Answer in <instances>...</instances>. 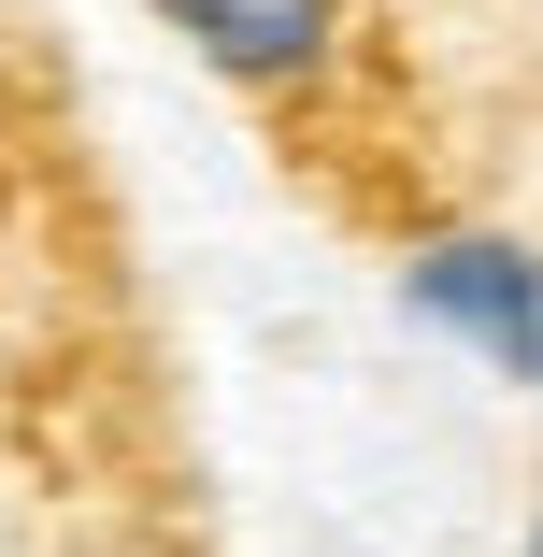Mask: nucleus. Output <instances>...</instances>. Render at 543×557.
Wrapping results in <instances>:
<instances>
[{
  "label": "nucleus",
  "instance_id": "1",
  "mask_svg": "<svg viewBox=\"0 0 543 557\" xmlns=\"http://www.w3.org/2000/svg\"><path fill=\"white\" fill-rule=\"evenodd\" d=\"M400 300L429 344H458L486 386H543V244L529 230H415L400 258Z\"/></svg>",
  "mask_w": 543,
  "mask_h": 557
},
{
  "label": "nucleus",
  "instance_id": "2",
  "mask_svg": "<svg viewBox=\"0 0 543 557\" xmlns=\"http://www.w3.org/2000/svg\"><path fill=\"white\" fill-rule=\"evenodd\" d=\"M158 29L244 100H314L358 44V0H158Z\"/></svg>",
  "mask_w": 543,
  "mask_h": 557
},
{
  "label": "nucleus",
  "instance_id": "3",
  "mask_svg": "<svg viewBox=\"0 0 543 557\" xmlns=\"http://www.w3.org/2000/svg\"><path fill=\"white\" fill-rule=\"evenodd\" d=\"M529 557H543V515H529Z\"/></svg>",
  "mask_w": 543,
  "mask_h": 557
}]
</instances>
